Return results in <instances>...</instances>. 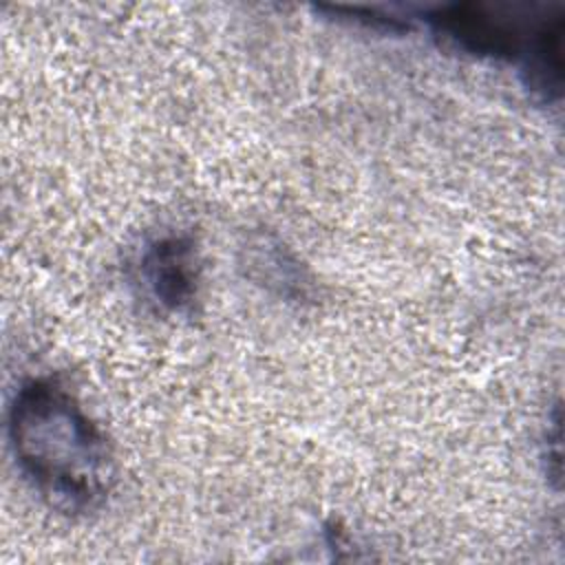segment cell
<instances>
[{
    "label": "cell",
    "mask_w": 565,
    "mask_h": 565,
    "mask_svg": "<svg viewBox=\"0 0 565 565\" xmlns=\"http://www.w3.org/2000/svg\"><path fill=\"white\" fill-rule=\"evenodd\" d=\"M139 274L146 291L159 307L172 313L190 309L199 289L194 243L177 234L152 241L141 254Z\"/></svg>",
    "instance_id": "2"
},
{
    "label": "cell",
    "mask_w": 565,
    "mask_h": 565,
    "mask_svg": "<svg viewBox=\"0 0 565 565\" xmlns=\"http://www.w3.org/2000/svg\"><path fill=\"white\" fill-rule=\"evenodd\" d=\"M15 461L46 503L64 514L97 510L115 483L104 430L55 380L20 384L9 408Z\"/></svg>",
    "instance_id": "1"
}]
</instances>
